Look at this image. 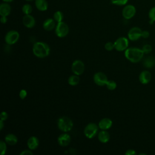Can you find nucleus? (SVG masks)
I'll list each match as a JSON object with an SVG mask.
<instances>
[{
  "label": "nucleus",
  "mask_w": 155,
  "mask_h": 155,
  "mask_svg": "<svg viewBox=\"0 0 155 155\" xmlns=\"http://www.w3.org/2000/svg\"><path fill=\"white\" fill-rule=\"evenodd\" d=\"M144 53L142 48L137 47L128 48L124 52V56L127 60L132 63H137L143 58Z\"/></svg>",
  "instance_id": "1"
},
{
  "label": "nucleus",
  "mask_w": 155,
  "mask_h": 155,
  "mask_svg": "<svg viewBox=\"0 0 155 155\" xmlns=\"http://www.w3.org/2000/svg\"><path fill=\"white\" fill-rule=\"evenodd\" d=\"M32 51L35 56L39 58H44L49 55L50 48L45 42H36L33 45Z\"/></svg>",
  "instance_id": "2"
},
{
  "label": "nucleus",
  "mask_w": 155,
  "mask_h": 155,
  "mask_svg": "<svg viewBox=\"0 0 155 155\" xmlns=\"http://www.w3.org/2000/svg\"><path fill=\"white\" fill-rule=\"evenodd\" d=\"M57 126L61 131L67 133L73 128V122L70 118L67 116H62L58 119Z\"/></svg>",
  "instance_id": "3"
},
{
  "label": "nucleus",
  "mask_w": 155,
  "mask_h": 155,
  "mask_svg": "<svg viewBox=\"0 0 155 155\" xmlns=\"http://www.w3.org/2000/svg\"><path fill=\"white\" fill-rule=\"evenodd\" d=\"M99 126L95 123L88 124L84 130V134L85 136L88 139H92L98 133Z\"/></svg>",
  "instance_id": "4"
},
{
  "label": "nucleus",
  "mask_w": 155,
  "mask_h": 155,
  "mask_svg": "<svg viewBox=\"0 0 155 155\" xmlns=\"http://www.w3.org/2000/svg\"><path fill=\"white\" fill-rule=\"evenodd\" d=\"M69 33V27L65 22H58L55 27V34L59 38H64Z\"/></svg>",
  "instance_id": "5"
},
{
  "label": "nucleus",
  "mask_w": 155,
  "mask_h": 155,
  "mask_svg": "<svg viewBox=\"0 0 155 155\" xmlns=\"http://www.w3.org/2000/svg\"><path fill=\"white\" fill-rule=\"evenodd\" d=\"M114 44V49H116L118 51H123L126 50L128 48L129 41L128 39L125 37H120L117 38Z\"/></svg>",
  "instance_id": "6"
},
{
  "label": "nucleus",
  "mask_w": 155,
  "mask_h": 155,
  "mask_svg": "<svg viewBox=\"0 0 155 155\" xmlns=\"http://www.w3.org/2000/svg\"><path fill=\"white\" fill-rule=\"evenodd\" d=\"M19 39V33L16 30L8 31L4 38L5 42L8 45H13L16 44Z\"/></svg>",
  "instance_id": "7"
},
{
  "label": "nucleus",
  "mask_w": 155,
  "mask_h": 155,
  "mask_svg": "<svg viewBox=\"0 0 155 155\" xmlns=\"http://www.w3.org/2000/svg\"><path fill=\"white\" fill-rule=\"evenodd\" d=\"M84 70L85 65L82 61L77 59L73 62L71 64V71L74 74L80 76L84 73Z\"/></svg>",
  "instance_id": "8"
},
{
  "label": "nucleus",
  "mask_w": 155,
  "mask_h": 155,
  "mask_svg": "<svg viewBox=\"0 0 155 155\" xmlns=\"http://www.w3.org/2000/svg\"><path fill=\"white\" fill-rule=\"evenodd\" d=\"M136 13V7L131 4L125 5L122 11V15L124 19H130L134 16Z\"/></svg>",
  "instance_id": "9"
},
{
  "label": "nucleus",
  "mask_w": 155,
  "mask_h": 155,
  "mask_svg": "<svg viewBox=\"0 0 155 155\" xmlns=\"http://www.w3.org/2000/svg\"><path fill=\"white\" fill-rule=\"evenodd\" d=\"M142 30L138 27H133L131 28L128 32V38L131 41H136L142 37Z\"/></svg>",
  "instance_id": "10"
},
{
  "label": "nucleus",
  "mask_w": 155,
  "mask_h": 155,
  "mask_svg": "<svg viewBox=\"0 0 155 155\" xmlns=\"http://www.w3.org/2000/svg\"><path fill=\"white\" fill-rule=\"evenodd\" d=\"M94 82L98 86L106 85L108 79L107 75L101 71L96 73L93 76Z\"/></svg>",
  "instance_id": "11"
},
{
  "label": "nucleus",
  "mask_w": 155,
  "mask_h": 155,
  "mask_svg": "<svg viewBox=\"0 0 155 155\" xmlns=\"http://www.w3.org/2000/svg\"><path fill=\"white\" fill-rule=\"evenodd\" d=\"M139 82L143 85L148 84L151 80V74L148 70L142 71L139 75Z\"/></svg>",
  "instance_id": "12"
},
{
  "label": "nucleus",
  "mask_w": 155,
  "mask_h": 155,
  "mask_svg": "<svg viewBox=\"0 0 155 155\" xmlns=\"http://www.w3.org/2000/svg\"><path fill=\"white\" fill-rule=\"evenodd\" d=\"M22 23L25 27L31 28L35 27L36 21L35 18L31 15H25L22 18Z\"/></svg>",
  "instance_id": "13"
},
{
  "label": "nucleus",
  "mask_w": 155,
  "mask_h": 155,
  "mask_svg": "<svg viewBox=\"0 0 155 155\" xmlns=\"http://www.w3.org/2000/svg\"><path fill=\"white\" fill-rule=\"evenodd\" d=\"M71 141V137L70 134L67 133H64L59 136L58 137V144L61 147H67L69 145Z\"/></svg>",
  "instance_id": "14"
},
{
  "label": "nucleus",
  "mask_w": 155,
  "mask_h": 155,
  "mask_svg": "<svg viewBox=\"0 0 155 155\" xmlns=\"http://www.w3.org/2000/svg\"><path fill=\"white\" fill-rule=\"evenodd\" d=\"M113 125V121L111 119L108 117H104L98 123L99 128L101 130H107L110 129Z\"/></svg>",
  "instance_id": "15"
},
{
  "label": "nucleus",
  "mask_w": 155,
  "mask_h": 155,
  "mask_svg": "<svg viewBox=\"0 0 155 155\" xmlns=\"http://www.w3.org/2000/svg\"><path fill=\"white\" fill-rule=\"evenodd\" d=\"M39 144V139L36 136H31L27 140V147L28 149L31 150H36L38 147Z\"/></svg>",
  "instance_id": "16"
},
{
  "label": "nucleus",
  "mask_w": 155,
  "mask_h": 155,
  "mask_svg": "<svg viewBox=\"0 0 155 155\" xmlns=\"http://www.w3.org/2000/svg\"><path fill=\"white\" fill-rule=\"evenodd\" d=\"M54 19L48 18L45 19L42 24L44 29L46 31H51L56 27V23Z\"/></svg>",
  "instance_id": "17"
},
{
  "label": "nucleus",
  "mask_w": 155,
  "mask_h": 155,
  "mask_svg": "<svg viewBox=\"0 0 155 155\" xmlns=\"http://www.w3.org/2000/svg\"><path fill=\"white\" fill-rule=\"evenodd\" d=\"M97 138L100 142L105 143L110 140V135L107 130H101V131H100L97 134Z\"/></svg>",
  "instance_id": "18"
},
{
  "label": "nucleus",
  "mask_w": 155,
  "mask_h": 155,
  "mask_svg": "<svg viewBox=\"0 0 155 155\" xmlns=\"http://www.w3.org/2000/svg\"><path fill=\"white\" fill-rule=\"evenodd\" d=\"M143 66L147 68H151L155 66V57L148 56L145 58L142 62Z\"/></svg>",
  "instance_id": "19"
},
{
  "label": "nucleus",
  "mask_w": 155,
  "mask_h": 155,
  "mask_svg": "<svg viewBox=\"0 0 155 155\" xmlns=\"http://www.w3.org/2000/svg\"><path fill=\"white\" fill-rule=\"evenodd\" d=\"M11 7L8 2H3L0 5V15L1 16H7L10 14Z\"/></svg>",
  "instance_id": "20"
},
{
  "label": "nucleus",
  "mask_w": 155,
  "mask_h": 155,
  "mask_svg": "<svg viewBox=\"0 0 155 155\" xmlns=\"http://www.w3.org/2000/svg\"><path fill=\"white\" fill-rule=\"evenodd\" d=\"M5 142L9 145H15L18 142V137L13 133L7 134L4 138Z\"/></svg>",
  "instance_id": "21"
},
{
  "label": "nucleus",
  "mask_w": 155,
  "mask_h": 155,
  "mask_svg": "<svg viewBox=\"0 0 155 155\" xmlns=\"http://www.w3.org/2000/svg\"><path fill=\"white\" fill-rule=\"evenodd\" d=\"M35 6L38 10L44 12L47 10L48 3L46 0H35Z\"/></svg>",
  "instance_id": "22"
},
{
  "label": "nucleus",
  "mask_w": 155,
  "mask_h": 155,
  "mask_svg": "<svg viewBox=\"0 0 155 155\" xmlns=\"http://www.w3.org/2000/svg\"><path fill=\"white\" fill-rule=\"evenodd\" d=\"M80 81V79L78 75L73 74L70 76L68 79V83L71 86H76L77 85Z\"/></svg>",
  "instance_id": "23"
},
{
  "label": "nucleus",
  "mask_w": 155,
  "mask_h": 155,
  "mask_svg": "<svg viewBox=\"0 0 155 155\" xmlns=\"http://www.w3.org/2000/svg\"><path fill=\"white\" fill-rule=\"evenodd\" d=\"M148 15L149 18V23L151 25L155 22V6L150 9Z\"/></svg>",
  "instance_id": "24"
},
{
  "label": "nucleus",
  "mask_w": 155,
  "mask_h": 155,
  "mask_svg": "<svg viewBox=\"0 0 155 155\" xmlns=\"http://www.w3.org/2000/svg\"><path fill=\"white\" fill-rule=\"evenodd\" d=\"M53 19L57 22H62L64 19V14L61 11H56L53 15Z\"/></svg>",
  "instance_id": "25"
},
{
  "label": "nucleus",
  "mask_w": 155,
  "mask_h": 155,
  "mask_svg": "<svg viewBox=\"0 0 155 155\" xmlns=\"http://www.w3.org/2000/svg\"><path fill=\"white\" fill-rule=\"evenodd\" d=\"M32 7L29 4H25L23 5L22 7V12L25 15H30L32 12Z\"/></svg>",
  "instance_id": "26"
},
{
  "label": "nucleus",
  "mask_w": 155,
  "mask_h": 155,
  "mask_svg": "<svg viewBox=\"0 0 155 155\" xmlns=\"http://www.w3.org/2000/svg\"><path fill=\"white\" fill-rule=\"evenodd\" d=\"M106 86L109 90H114L117 87V84L113 80H108L107 82Z\"/></svg>",
  "instance_id": "27"
},
{
  "label": "nucleus",
  "mask_w": 155,
  "mask_h": 155,
  "mask_svg": "<svg viewBox=\"0 0 155 155\" xmlns=\"http://www.w3.org/2000/svg\"><path fill=\"white\" fill-rule=\"evenodd\" d=\"M7 143L4 140L0 141V152L1 155H4L7 152Z\"/></svg>",
  "instance_id": "28"
},
{
  "label": "nucleus",
  "mask_w": 155,
  "mask_h": 155,
  "mask_svg": "<svg viewBox=\"0 0 155 155\" xmlns=\"http://www.w3.org/2000/svg\"><path fill=\"white\" fill-rule=\"evenodd\" d=\"M142 50H143V51L145 54H148L152 51L153 48L150 44H145L143 45Z\"/></svg>",
  "instance_id": "29"
},
{
  "label": "nucleus",
  "mask_w": 155,
  "mask_h": 155,
  "mask_svg": "<svg viewBox=\"0 0 155 155\" xmlns=\"http://www.w3.org/2000/svg\"><path fill=\"white\" fill-rule=\"evenodd\" d=\"M128 0H111V2L113 4L116 5H125L128 2Z\"/></svg>",
  "instance_id": "30"
},
{
  "label": "nucleus",
  "mask_w": 155,
  "mask_h": 155,
  "mask_svg": "<svg viewBox=\"0 0 155 155\" xmlns=\"http://www.w3.org/2000/svg\"><path fill=\"white\" fill-rule=\"evenodd\" d=\"M104 47L106 50L111 51L114 48V44L111 42H108L105 43Z\"/></svg>",
  "instance_id": "31"
},
{
  "label": "nucleus",
  "mask_w": 155,
  "mask_h": 155,
  "mask_svg": "<svg viewBox=\"0 0 155 155\" xmlns=\"http://www.w3.org/2000/svg\"><path fill=\"white\" fill-rule=\"evenodd\" d=\"M19 96L21 99H24L27 96V91L25 90L22 89L19 91Z\"/></svg>",
  "instance_id": "32"
},
{
  "label": "nucleus",
  "mask_w": 155,
  "mask_h": 155,
  "mask_svg": "<svg viewBox=\"0 0 155 155\" xmlns=\"http://www.w3.org/2000/svg\"><path fill=\"white\" fill-rule=\"evenodd\" d=\"M32 154H33V153L32 152V150L30 149L22 150L20 153V155H32Z\"/></svg>",
  "instance_id": "33"
},
{
  "label": "nucleus",
  "mask_w": 155,
  "mask_h": 155,
  "mask_svg": "<svg viewBox=\"0 0 155 155\" xmlns=\"http://www.w3.org/2000/svg\"><path fill=\"white\" fill-rule=\"evenodd\" d=\"M8 117V113L5 111H2L1 113V116H0V118H1V120H2L4 121H5V120L7 119Z\"/></svg>",
  "instance_id": "34"
},
{
  "label": "nucleus",
  "mask_w": 155,
  "mask_h": 155,
  "mask_svg": "<svg viewBox=\"0 0 155 155\" xmlns=\"http://www.w3.org/2000/svg\"><path fill=\"white\" fill-rule=\"evenodd\" d=\"M125 154L126 155H135L136 154V152L133 149H128L125 151Z\"/></svg>",
  "instance_id": "35"
},
{
  "label": "nucleus",
  "mask_w": 155,
  "mask_h": 155,
  "mask_svg": "<svg viewBox=\"0 0 155 155\" xmlns=\"http://www.w3.org/2000/svg\"><path fill=\"white\" fill-rule=\"evenodd\" d=\"M150 36V32L147 30H143L142 32V38L147 39Z\"/></svg>",
  "instance_id": "36"
},
{
  "label": "nucleus",
  "mask_w": 155,
  "mask_h": 155,
  "mask_svg": "<svg viewBox=\"0 0 155 155\" xmlns=\"http://www.w3.org/2000/svg\"><path fill=\"white\" fill-rule=\"evenodd\" d=\"M0 21H1V22L2 24H5L7 22V16H1Z\"/></svg>",
  "instance_id": "37"
},
{
  "label": "nucleus",
  "mask_w": 155,
  "mask_h": 155,
  "mask_svg": "<svg viewBox=\"0 0 155 155\" xmlns=\"http://www.w3.org/2000/svg\"><path fill=\"white\" fill-rule=\"evenodd\" d=\"M4 120H0V130H2V128H4Z\"/></svg>",
  "instance_id": "38"
},
{
  "label": "nucleus",
  "mask_w": 155,
  "mask_h": 155,
  "mask_svg": "<svg viewBox=\"0 0 155 155\" xmlns=\"http://www.w3.org/2000/svg\"><path fill=\"white\" fill-rule=\"evenodd\" d=\"M4 2H12L13 0H2Z\"/></svg>",
  "instance_id": "39"
},
{
  "label": "nucleus",
  "mask_w": 155,
  "mask_h": 155,
  "mask_svg": "<svg viewBox=\"0 0 155 155\" xmlns=\"http://www.w3.org/2000/svg\"><path fill=\"white\" fill-rule=\"evenodd\" d=\"M27 1H33V0H25Z\"/></svg>",
  "instance_id": "40"
},
{
  "label": "nucleus",
  "mask_w": 155,
  "mask_h": 155,
  "mask_svg": "<svg viewBox=\"0 0 155 155\" xmlns=\"http://www.w3.org/2000/svg\"></svg>",
  "instance_id": "41"
}]
</instances>
